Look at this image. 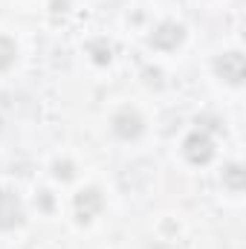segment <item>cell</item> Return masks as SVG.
<instances>
[{"mask_svg":"<svg viewBox=\"0 0 246 249\" xmlns=\"http://www.w3.org/2000/svg\"><path fill=\"white\" fill-rule=\"evenodd\" d=\"M12 61H15V44L9 38H0V70H6Z\"/></svg>","mask_w":246,"mask_h":249,"instance_id":"cell-8","label":"cell"},{"mask_svg":"<svg viewBox=\"0 0 246 249\" xmlns=\"http://www.w3.org/2000/svg\"><path fill=\"white\" fill-rule=\"evenodd\" d=\"M180 41H183V26L171 23V20L159 23L154 29V35H151V47H157V50H174Z\"/></svg>","mask_w":246,"mask_h":249,"instance_id":"cell-2","label":"cell"},{"mask_svg":"<svg viewBox=\"0 0 246 249\" xmlns=\"http://www.w3.org/2000/svg\"><path fill=\"white\" fill-rule=\"evenodd\" d=\"M223 180L232 188H244V168L241 165H229V171L223 174Z\"/></svg>","mask_w":246,"mask_h":249,"instance_id":"cell-9","label":"cell"},{"mask_svg":"<svg viewBox=\"0 0 246 249\" xmlns=\"http://www.w3.org/2000/svg\"><path fill=\"white\" fill-rule=\"evenodd\" d=\"M217 72L229 81V84H241L244 81V55L241 53H226L217 61Z\"/></svg>","mask_w":246,"mask_h":249,"instance_id":"cell-5","label":"cell"},{"mask_svg":"<svg viewBox=\"0 0 246 249\" xmlns=\"http://www.w3.org/2000/svg\"><path fill=\"white\" fill-rule=\"evenodd\" d=\"M211 154H214V148H211V142H209V136H206V133H191V136L185 139V157H188L194 165L209 162V160H211Z\"/></svg>","mask_w":246,"mask_h":249,"instance_id":"cell-3","label":"cell"},{"mask_svg":"<svg viewBox=\"0 0 246 249\" xmlns=\"http://www.w3.org/2000/svg\"><path fill=\"white\" fill-rule=\"evenodd\" d=\"M113 130H116L122 139H136V136L145 130V124H142V116H139V113L124 110V113H119V116L113 119Z\"/></svg>","mask_w":246,"mask_h":249,"instance_id":"cell-6","label":"cell"},{"mask_svg":"<svg viewBox=\"0 0 246 249\" xmlns=\"http://www.w3.org/2000/svg\"><path fill=\"white\" fill-rule=\"evenodd\" d=\"M55 177L70 180V177H72V165H70V162H58V165H55Z\"/></svg>","mask_w":246,"mask_h":249,"instance_id":"cell-10","label":"cell"},{"mask_svg":"<svg viewBox=\"0 0 246 249\" xmlns=\"http://www.w3.org/2000/svg\"><path fill=\"white\" fill-rule=\"evenodd\" d=\"M102 206H105V200H102L99 188H84V191H78V197H75V212H78L81 220H90L96 212H102Z\"/></svg>","mask_w":246,"mask_h":249,"instance_id":"cell-4","label":"cell"},{"mask_svg":"<svg viewBox=\"0 0 246 249\" xmlns=\"http://www.w3.org/2000/svg\"><path fill=\"white\" fill-rule=\"evenodd\" d=\"M20 220H23V206H20V200H18L12 191L0 188V229H15Z\"/></svg>","mask_w":246,"mask_h":249,"instance_id":"cell-1","label":"cell"},{"mask_svg":"<svg viewBox=\"0 0 246 249\" xmlns=\"http://www.w3.org/2000/svg\"><path fill=\"white\" fill-rule=\"evenodd\" d=\"M87 50L93 53V58H96L99 64H107V61H110V44H105V41H93Z\"/></svg>","mask_w":246,"mask_h":249,"instance_id":"cell-7","label":"cell"}]
</instances>
